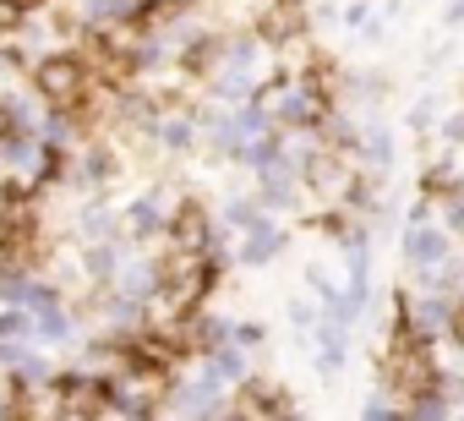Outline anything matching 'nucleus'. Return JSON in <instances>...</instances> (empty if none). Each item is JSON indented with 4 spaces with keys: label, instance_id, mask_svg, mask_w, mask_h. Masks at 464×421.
<instances>
[{
    "label": "nucleus",
    "instance_id": "1",
    "mask_svg": "<svg viewBox=\"0 0 464 421\" xmlns=\"http://www.w3.org/2000/svg\"><path fill=\"white\" fill-rule=\"evenodd\" d=\"M279 83V50L268 39H229L224 44V61L208 72V99L229 104V110H241L252 99H263L268 88Z\"/></svg>",
    "mask_w": 464,
    "mask_h": 421
},
{
    "label": "nucleus",
    "instance_id": "2",
    "mask_svg": "<svg viewBox=\"0 0 464 421\" xmlns=\"http://www.w3.org/2000/svg\"><path fill=\"white\" fill-rule=\"evenodd\" d=\"M169 388H175V372H169V367L131 356V361L104 383V399H110L121 416H131V421H153V416L169 405Z\"/></svg>",
    "mask_w": 464,
    "mask_h": 421
},
{
    "label": "nucleus",
    "instance_id": "3",
    "mask_svg": "<svg viewBox=\"0 0 464 421\" xmlns=\"http://www.w3.org/2000/svg\"><path fill=\"white\" fill-rule=\"evenodd\" d=\"M399 405L420 399L437 388V361H431V345L415 339V334H388V350H382V383Z\"/></svg>",
    "mask_w": 464,
    "mask_h": 421
},
{
    "label": "nucleus",
    "instance_id": "4",
    "mask_svg": "<svg viewBox=\"0 0 464 421\" xmlns=\"http://www.w3.org/2000/svg\"><path fill=\"white\" fill-rule=\"evenodd\" d=\"M28 88L50 104V110H82L88 93H93V72L77 50H55V55H39L34 61V77Z\"/></svg>",
    "mask_w": 464,
    "mask_h": 421
},
{
    "label": "nucleus",
    "instance_id": "5",
    "mask_svg": "<svg viewBox=\"0 0 464 421\" xmlns=\"http://www.w3.org/2000/svg\"><path fill=\"white\" fill-rule=\"evenodd\" d=\"M263 104L274 110L279 132H290V126H323L328 110H334V99H328L306 72H301V77H279V83L263 93Z\"/></svg>",
    "mask_w": 464,
    "mask_h": 421
},
{
    "label": "nucleus",
    "instance_id": "6",
    "mask_svg": "<svg viewBox=\"0 0 464 421\" xmlns=\"http://www.w3.org/2000/svg\"><path fill=\"white\" fill-rule=\"evenodd\" d=\"M404 263H410V274L420 279V285H431L448 263H453V230H442L437 220L431 225H404Z\"/></svg>",
    "mask_w": 464,
    "mask_h": 421
},
{
    "label": "nucleus",
    "instance_id": "7",
    "mask_svg": "<svg viewBox=\"0 0 464 421\" xmlns=\"http://www.w3.org/2000/svg\"><path fill=\"white\" fill-rule=\"evenodd\" d=\"M164 241H169V252H180V258H208L213 252V241H218V220L208 214L202 202H175V214H169V225H164Z\"/></svg>",
    "mask_w": 464,
    "mask_h": 421
},
{
    "label": "nucleus",
    "instance_id": "8",
    "mask_svg": "<svg viewBox=\"0 0 464 421\" xmlns=\"http://www.w3.org/2000/svg\"><path fill=\"white\" fill-rule=\"evenodd\" d=\"M169 214H175L169 191L153 186V191H142V197H131V202L121 208V236H126V241H153V236H164Z\"/></svg>",
    "mask_w": 464,
    "mask_h": 421
},
{
    "label": "nucleus",
    "instance_id": "9",
    "mask_svg": "<svg viewBox=\"0 0 464 421\" xmlns=\"http://www.w3.org/2000/svg\"><path fill=\"white\" fill-rule=\"evenodd\" d=\"M169 405L186 416V421H202V416H213L218 405H224V383L197 361V372L191 377H175V388H169Z\"/></svg>",
    "mask_w": 464,
    "mask_h": 421
},
{
    "label": "nucleus",
    "instance_id": "10",
    "mask_svg": "<svg viewBox=\"0 0 464 421\" xmlns=\"http://www.w3.org/2000/svg\"><path fill=\"white\" fill-rule=\"evenodd\" d=\"M148 137H153L164 153H186V148H197V110H186V104H153Z\"/></svg>",
    "mask_w": 464,
    "mask_h": 421
},
{
    "label": "nucleus",
    "instance_id": "11",
    "mask_svg": "<svg viewBox=\"0 0 464 421\" xmlns=\"http://www.w3.org/2000/svg\"><path fill=\"white\" fill-rule=\"evenodd\" d=\"M197 142H208L218 159H241V132H236V110L229 104H218V99H208L202 110H197Z\"/></svg>",
    "mask_w": 464,
    "mask_h": 421
},
{
    "label": "nucleus",
    "instance_id": "12",
    "mask_svg": "<svg viewBox=\"0 0 464 421\" xmlns=\"http://www.w3.org/2000/svg\"><path fill=\"white\" fill-rule=\"evenodd\" d=\"M66 181L77 186V191H104L110 181H115V153L110 148H99V142H88V148H77V153H66Z\"/></svg>",
    "mask_w": 464,
    "mask_h": 421
},
{
    "label": "nucleus",
    "instance_id": "13",
    "mask_svg": "<svg viewBox=\"0 0 464 421\" xmlns=\"http://www.w3.org/2000/svg\"><path fill=\"white\" fill-rule=\"evenodd\" d=\"M257 39H268L274 50H285V44L306 39V0H274V6H263Z\"/></svg>",
    "mask_w": 464,
    "mask_h": 421
},
{
    "label": "nucleus",
    "instance_id": "14",
    "mask_svg": "<svg viewBox=\"0 0 464 421\" xmlns=\"http://www.w3.org/2000/svg\"><path fill=\"white\" fill-rule=\"evenodd\" d=\"M285 247H290L285 225H279L274 214H263V220H257L252 230H241V252H236V258H241L246 269H268V263H274V258H279Z\"/></svg>",
    "mask_w": 464,
    "mask_h": 421
},
{
    "label": "nucleus",
    "instance_id": "15",
    "mask_svg": "<svg viewBox=\"0 0 464 421\" xmlns=\"http://www.w3.org/2000/svg\"><path fill=\"white\" fill-rule=\"evenodd\" d=\"M197 361H202V367H208V372H213L224 388H229V383H246V377H252V350H241L236 339L213 345V350H208V356H197Z\"/></svg>",
    "mask_w": 464,
    "mask_h": 421
},
{
    "label": "nucleus",
    "instance_id": "16",
    "mask_svg": "<svg viewBox=\"0 0 464 421\" xmlns=\"http://www.w3.org/2000/svg\"><path fill=\"white\" fill-rule=\"evenodd\" d=\"M77 236H82V247H93V241H121V214H115L110 202L88 197V202L77 208Z\"/></svg>",
    "mask_w": 464,
    "mask_h": 421
},
{
    "label": "nucleus",
    "instance_id": "17",
    "mask_svg": "<svg viewBox=\"0 0 464 421\" xmlns=\"http://www.w3.org/2000/svg\"><path fill=\"white\" fill-rule=\"evenodd\" d=\"M312 356H317V372H344V361H350V328H339V323H317V339H312Z\"/></svg>",
    "mask_w": 464,
    "mask_h": 421
},
{
    "label": "nucleus",
    "instance_id": "18",
    "mask_svg": "<svg viewBox=\"0 0 464 421\" xmlns=\"http://www.w3.org/2000/svg\"><path fill=\"white\" fill-rule=\"evenodd\" d=\"M77 17L88 28H121L142 17V0H77Z\"/></svg>",
    "mask_w": 464,
    "mask_h": 421
},
{
    "label": "nucleus",
    "instance_id": "19",
    "mask_svg": "<svg viewBox=\"0 0 464 421\" xmlns=\"http://www.w3.org/2000/svg\"><path fill=\"white\" fill-rule=\"evenodd\" d=\"M399 416H404V421H448V416H453V394H448V388H431V394L399 405Z\"/></svg>",
    "mask_w": 464,
    "mask_h": 421
},
{
    "label": "nucleus",
    "instance_id": "20",
    "mask_svg": "<svg viewBox=\"0 0 464 421\" xmlns=\"http://www.w3.org/2000/svg\"><path fill=\"white\" fill-rule=\"evenodd\" d=\"M257 220H263V202H257V197H229V202L218 208V225H224V230H252Z\"/></svg>",
    "mask_w": 464,
    "mask_h": 421
},
{
    "label": "nucleus",
    "instance_id": "21",
    "mask_svg": "<svg viewBox=\"0 0 464 421\" xmlns=\"http://www.w3.org/2000/svg\"><path fill=\"white\" fill-rule=\"evenodd\" d=\"M361 421H404V416H399V399L388 388H372L366 405H361Z\"/></svg>",
    "mask_w": 464,
    "mask_h": 421
},
{
    "label": "nucleus",
    "instance_id": "22",
    "mask_svg": "<svg viewBox=\"0 0 464 421\" xmlns=\"http://www.w3.org/2000/svg\"><path fill=\"white\" fill-rule=\"evenodd\" d=\"M290 323H295L301 334H317V323H323V307H317L312 296H295V301H290Z\"/></svg>",
    "mask_w": 464,
    "mask_h": 421
},
{
    "label": "nucleus",
    "instance_id": "23",
    "mask_svg": "<svg viewBox=\"0 0 464 421\" xmlns=\"http://www.w3.org/2000/svg\"><path fill=\"white\" fill-rule=\"evenodd\" d=\"M229 339H236L241 350H263L268 345V328L263 323H236V334H229Z\"/></svg>",
    "mask_w": 464,
    "mask_h": 421
},
{
    "label": "nucleus",
    "instance_id": "24",
    "mask_svg": "<svg viewBox=\"0 0 464 421\" xmlns=\"http://www.w3.org/2000/svg\"><path fill=\"white\" fill-rule=\"evenodd\" d=\"M431 115H437V104H431V99H420V104L410 110V126H415V132H426V126H431Z\"/></svg>",
    "mask_w": 464,
    "mask_h": 421
},
{
    "label": "nucleus",
    "instance_id": "25",
    "mask_svg": "<svg viewBox=\"0 0 464 421\" xmlns=\"http://www.w3.org/2000/svg\"><path fill=\"white\" fill-rule=\"evenodd\" d=\"M442 142H464V115H448L442 121Z\"/></svg>",
    "mask_w": 464,
    "mask_h": 421
},
{
    "label": "nucleus",
    "instance_id": "26",
    "mask_svg": "<svg viewBox=\"0 0 464 421\" xmlns=\"http://www.w3.org/2000/svg\"><path fill=\"white\" fill-rule=\"evenodd\" d=\"M448 339H459V345H464V301H459V312H453V328H448Z\"/></svg>",
    "mask_w": 464,
    "mask_h": 421
},
{
    "label": "nucleus",
    "instance_id": "27",
    "mask_svg": "<svg viewBox=\"0 0 464 421\" xmlns=\"http://www.w3.org/2000/svg\"><path fill=\"white\" fill-rule=\"evenodd\" d=\"M448 23H464V0H453V6H448Z\"/></svg>",
    "mask_w": 464,
    "mask_h": 421
}]
</instances>
